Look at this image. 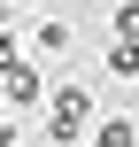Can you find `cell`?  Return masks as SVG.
<instances>
[{
  "mask_svg": "<svg viewBox=\"0 0 139 147\" xmlns=\"http://www.w3.org/2000/svg\"><path fill=\"white\" fill-rule=\"evenodd\" d=\"M116 39H139V0H116Z\"/></svg>",
  "mask_w": 139,
  "mask_h": 147,
  "instance_id": "5b68a950",
  "label": "cell"
},
{
  "mask_svg": "<svg viewBox=\"0 0 139 147\" xmlns=\"http://www.w3.org/2000/svg\"><path fill=\"white\" fill-rule=\"evenodd\" d=\"M85 132H93V93L85 85H62L46 101V147H77Z\"/></svg>",
  "mask_w": 139,
  "mask_h": 147,
  "instance_id": "6da1fadb",
  "label": "cell"
},
{
  "mask_svg": "<svg viewBox=\"0 0 139 147\" xmlns=\"http://www.w3.org/2000/svg\"><path fill=\"white\" fill-rule=\"evenodd\" d=\"M8 124H15V116H8V109H0V132H8Z\"/></svg>",
  "mask_w": 139,
  "mask_h": 147,
  "instance_id": "ba28073f",
  "label": "cell"
},
{
  "mask_svg": "<svg viewBox=\"0 0 139 147\" xmlns=\"http://www.w3.org/2000/svg\"><path fill=\"white\" fill-rule=\"evenodd\" d=\"M8 54H15V39H8V31H0V62H8Z\"/></svg>",
  "mask_w": 139,
  "mask_h": 147,
  "instance_id": "8992f818",
  "label": "cell"
},
{
  "mask_svg": "<svg viewBox=\"0 0 139 147\" xmlns=\"http://www.w3.org/2000/svg\"><path fill=\"white\" fill-rule=\"evenodd\" d=\"M39 93H46L39 70H31L23 54H8V62H0V109H8V116H15V109H39Z\"/></svg>",
  "mask_w": 139,
  "mask_h": 147,
  "instance_id": "7a4b0ae2",
  "label": "cell"
},
{
  "mask_svg": "<svg viewBox=\"0 0 139 147\" xmlns=\"http://www.w3.org/2000/svg\"><path fill=\"white\" fill-rule=\"evenodd\" d=\"M101 62H108L116 78H139V39H116V31H108V54H101Z\"/></svg>",
  "mask_w": 139,
  "mask_h": 147,
  "instance_id": "277c9868",
  "label": "cell"
},
{
  "mask_svg": "<svg viewBox=\"0 0 139 147\" xmlns=\"http://www.w3.org/2000/svg\"><path fill=\"white\" fill-rule=\"evenodd\" d=\"M0 147H23V140H15V124H8V132H0Z\"/></svg>",
  "mask_w": 139,
  "mask_h": 147,
  "instance_id": "52a82bcc",
  "label": "cell"
},
{
  "mask_svg": "<svg viewBox=\"0 0 139 147\" xmlns=\"http://www.w3.org/2000/svg\"><path fill=\"white\" fill-rule=\"evenodd\" d=\"M70 39H77V31H70L62 16H46V23L31 31V47H39V54H70Z\"/></svg>",
  "mask_w": 139,
  "mask_h": 147,
  "instance_id": "3957f363",
  "label": "cell"
}]
</instances>
